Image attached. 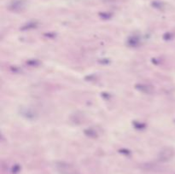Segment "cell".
Masks as SVG:
<instances>
[{
    "mask_svg": "<svg viewBox=\"0 0 175 174\" xmlns=\"http://www.w3.org/2000/svg\"><path fill=\"white\" fill-rule=\"evenodd\" d=\"M174 155V151L172 148H165L159 154V161L162 162H167L170 161Z\"/></svg>",
    "mask_w": 175,
    "mask_h": 174,
    "instance_id": "6da1fadb",
    "label": "cell"
},
{
    "mask_svg": "<svg viewBox=\"0 0 175 174\" xmlns=\"http://www.w3.org/2000/svg\"><path fill=\"white\" fill-rule=\"evenodd\" d=\"M26 7V2L24 0H13L9 4V9L12 11L19 12L23 10Z\"/></svg>",
    "mask_w": 175,
    "mask_h": 174,
    "instance_id": "7a4b0ae2",
    "label": "cell"
},
{
    "mask_svg": "<svg viewBox=\"0 0 175 174\" xmlns=\"http://www.w3.org/2000/svg\"><path fill=\"white\" fill-rule=\"evenodd\" d=\"M57 170L62 174H73L74 172L72 166L68 164V163H64V162L58 163L57 165Z\"/></svg>",
    "mask_w": 175,
    "mask_h": 174,
    "instance_id": "3957f363",
    "label": "cell"
},
{
    "mask_svg": "<svg viewBox=\"0 0 175 174\" xmlns=\"http://www.w3.org/2000/svg\"><path fill=\"white\" fill-rule=\"evenodd\" d=\"M136 89H138L139 91L145 94H151L153 92V88L150 85H136Z\"/></svg>",
    "mask_w": 175,
    "mask_h": 174,
    "instance_id": "277c9868",
    "label": "cell"
}]
</instances>
